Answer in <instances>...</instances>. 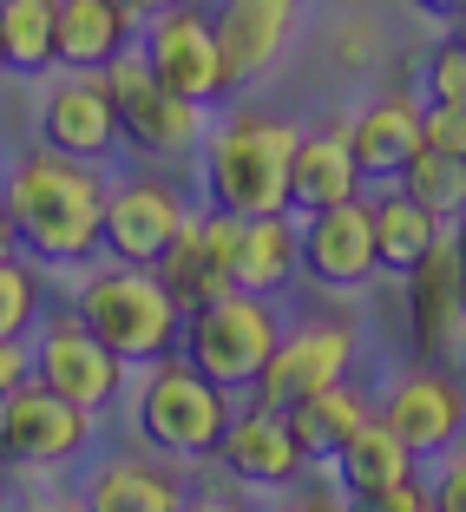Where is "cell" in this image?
Masks as SVG:
<instances>
[{"mask_svg": "<svg viewBox=\"0 0 466 512\" xmlns=\"http://www.w3.org/2000/svg\"><path fill=\"white\" fill-rule=\"evenodd\" d=\"M407 322H414V342H421L427 362L453 355L466 335V270H460V243L447 230L407 270Z\"/></svg>", "mask_w": 466, "mask_h": 512, "instance_id": "cell-14", "label": "cell"}, {"mask_svg": "<svg viewBox=\"0 0 466 512\" xmlns=\"http://www.w3.org/2000/svg\"><path fill=\"white\" fill-rule=\"evenodd\" d=\"M368 230H375V276H407L414 256L447 224L434 211H421L407 191H388V197H368Z\"/></svg>", "mask_w": 466, "mask_h": 512, "instance_id": "cell-24", "label": "cell"}, {"mask_svg": "<svg viewBox=\"0 0 466 512\" xmlns=\"http://www.w3.org/2000/svg\"><path fill=\"white\" fill-rule=\"evenodd\" d=\"M342 197H361V171H355V151H348V125L296 132L289 178H283V211L309 217V211H322V204H342Z\"/></svg>", "mask_w": 466, "mask_h": 512, "instance_id": "cell-19", "label": "cell"}, {"mask_svg": "<svg viewBox=\"0 0 466 512\" xmlns=\"http://www.w3.org/2000/svg\"><path fill=\"white\" fill-rule=\"evenodd\" d=\"M92 512H178L184 486L165 467H145V460H112V467L92 473L86 486Z\"/></svg>", "mask_w": 466, "mask_h": 512, "instance_id": "cell-26", "label": "cell"}, {"mask_svg": "<svg viewBox=\"0 0 466 512\" xmlns=\"http://www.w3.org/2000/svg\"><path fill=\"white\" fill-rule=\"evenodd\" d=\"M289 276H296V230L283 224V211H270V217H237L230 289H250V296H276Z\"/></svg>", "mask_w": 466, "mask_h": 512, "instance_id": "cell-22", "label": "cell"}, {"mask_svg": "<svg viewBox=\"0 0 466 512\" xmlns=\"http://www.w3.org/2000/svg\"><path fill=\"white\" fill-rule=\"evenodd\" d=\"M184 197L171 191L165 178H119L99 191V250L112 256V263H138V270H151L158 263V250H165L171 237H178L184 224Z\"/></svg>", "mask_w": 466, "mask_h": 512, "instance_id": "cell-8", "label": "cell"}, {"mask_svg": "<svg viewBox=\"0 0 466 512\" xmlns=\"http://www.w3.org/2000/svg\"><path fill=\"white\" fill-rule=\"evenodd\" d=\"M27 381H40L46 394H60V401L99 414V407L119 401L125 362L99 342V335H86V322L66 309V316L40 322V335H33V348H27Z\"/></svg>", "mask_w": 466, "mask_h": 512, "instance_id": "cell-7", "label": "cell"}, {"mask_svg": "<svg viewBox=\"0 0 466 512\" xmlns=\"http://www.w3.org/2000/svg\"><path fill=\"white\" fill-rule=\"evenodd\" d=\"M283 421H289V434H296V447L309 453V460H322V453H335L361 421H368V401H361L348 381H329V388L302 394L296 407H283Z\"/></svg>", "mask_w": 466, "mask_h": 512, "instance_id": "cell-25", "label": "cell"}, {"mask_svg": "<svg viewBox=\"0 0 466 512\" xmlns=\"http://www.w3.org/2000/svg\"><path fill=\"white\" fill-rule=\"evenodd\" d=\"M394 178H401V191L414 197L421 211H434L440 224H453V217H460V204H466V158H460V151L421 145L401 171H394Z\"/></svg>", "mask_w": 466, "mask_h": 512, "instance_id": "cell-27", "label": "cell"}, {"mask_svg": "<svg viewBox=\"0 0 466 512\" xmlns=\"http://www.w3.org/2000/svg\"><path fill=\"white\" fill-rule=\"evenodd\" d=\"M460 493H466V467H460V460H447V473H440V486L427 499H434L440 512H453V506H460Z\"/></svg>", "mask_w": 466, "mask_h": 512, "instance_id": "cell-34", "label": "cell"}, {"mask_svg": "<svg viewBox=\"0 0 466 512\" xmlns=\"http://www.w3.org/2000/svg\"><path fill=\"white\" fill-rule=\"evenodd\" d=\"M296 14H302V0H230L224 14L211 20L224 86H243L250 73H263V66L283 53V40H289V27H296Z\"/></svg>", "mask_w": 466, "mask_h": 512, "instance_id": "cell-18", "label": "cell"}, {"mask_svg": "<svg viewBox=\"0 0 466 512\" xmlns=\"http://www.w3.org/2000/svg\"><path fill=\"white\" fill-rule=\"evenodd\" d=\"M427 79H434V106H466V46H460V40L434 46Z\"/></svg>", "mask_w": 466, "mask_h": 512, "instance_id": "cell-30", "label": "cell"}, {"mask_svg": "<svg viewBox=\"0 0 466 512\" xmlns=\"http://www.w3.org/2000/svg\"><path fill=\"white\" fill-rule=\"evenodd\" d=\"M270 348H276V309L250 289H217L211 302L178 316V355L230 394L250 388L256 368L270 362Z\"/></svg>", "mask_w": 466, "mask_h": 512, "instance_id": "cell-5", "label": "cell"}, {"mask_svg": "<svg viewBox=\"0 0 466 512\" xmlns=\"http://www.w3.org/2000/svg\"><path fill=\"white\" fill-rule=\"evenodd\" d=\"M329 460H335V473H342V493L355 499V506H368V499H375L381 486L407 480V473L421 467V460H414V453H407L401 440H394L388 427L375 421V414H368V421H361L355 434H348L342 447L329 453Z\"/></svg>", "mask_w": 466, "mask_h": 512, "instance_id": "cell-23", "label": "cell"}, {"mask_svg": "<svg viewBox=\"0 0 466 512\" xmlns=\"http://www.w3.org/2000/svg\"><path fill=\"white\" fill-rule=\"evenodd\" d=\"M230 250H237V217L217 211V204H211V217H184L178 224V237L151 263V276L178 302V316L197 309V302H211L217 289H230Z\"/></svg>", "mask_w": 466, "mask_h": 512, "instance_id": "cell-15", "label": "cell"}, {"mask_svg": "<svg viewBox=\"0 0 466 512\" xmlns=\"http://www.w3.org/2000/svg\"><path fill=\"white\" fill-rule=\"evenodd\" d=\"M348 151H355L361 178H394L421 151V99H407V92L375 99V106L348 125Z\"/></svg>", "mask_w": 466, "mask_h": 512, "instance_id": "cell-21", "label": "cell"}, {"mask_svg": "<svg viewBox=\"0 0 466 512\" xmlns=\"http://www.w3.org/2000/svg\"><path fill=\"white\" fill-rule=\"evenodd\" d=\"M460 421H466L460 381L440 375L434 362L414 368V375H401V381H394V394L381 401V427H388V434L401 440L414 460H421V453H453Z\"/></svg>", "mask_w": 466, "mask_h": 512, "instance_id": "cell-16", "label": "cell"}, {"mask_svg": "<svg viewBox=\"0 0 466 512\" xmlns=\"http://www.w3.org/2000/svg\"><path fill=\"white\" fill-rule=\"evenodd\" d=\"M0 256H14V230H7V211H0Z\"/></svg>", "mask_w": 466, "mask_h": 512, "instance_id": "cell-37", "label": "cell"}, {"mask_svg": "<svg viewBox=\"0 0 466 512\" xmlns=\"http://www.w3.org/2000/svg\"><path fill=\"white\" fill-rule=\"evenodd\" d=\"M20 381H27V342L20 335H0V394L20 388Z\"/></svg>", "mask_w": 466, "mask_h": 512, "instance_id": "cell-33", "label": "cell"}, {"mask_svg": "<svg viewBox=\"0 0 466 512\" xmlns=\"http://www.w3.org/2000/svg\"><path fill=\"white\" fill-rule=\"evenodd\" d=\"M368 512H434V499H427V486L407 473V480H394V486H381L375 499H368Z\"/></svg>", "mask_w": 466, "mask_h": 512, "instance_id": "cell-32", "label": "cell"}, {"mask_svg": "<svg viewBox=\"0 0 466 512\" xmlns=\"http://www.w3.org/2000/svg\"><path fill=\"white\" fill-rule=\"evenodd\" d=\"M348 362H355V335L342 322H302L289 335L276 329V348H270V362L256 368L250 394H256V407H296L302 394L342 381Z\"/></svg>", "mask_w": 466, "mask_h": 512, "instance_id": "cell-10", "label": "cell"}, {"mask_svg": "<svg viewBox=\"0 0 466 512\" xmlns=\"http://www.w3.org/2000/svg\"><path fill=\"white\" fill-rule=\"evenodd\" d=\"M138 60H145V73L158 79L165 92H178V99L211 106L217 92H224V66H217L211 14H197V7H184V0H178V7H165V14H151Z\"/></svg>", "mask_w": 466, "mask_h": 512, "instance_id": "cell-9", "label": "cell"}, {"mask_svg": "<svg viewBox=\"0 0 466 512\" xmlns=\"http://www.w3.org/2000/svg\"><path fill=\"white\" fill-rule=\"evenodd\" d=\"M0 73H7V60H0Z\"/></svg>", "mask_w": 466, "mask_h": 512, "instance_id": "cell-38", "label": "cell"}, {"mask_svg": "<svg viewBox=\"0 0 466 512\" xmlns=\"http://www.w3.org/2000/svg\"><path fill=\"white\" fill-rule=\"evenodd\" d=\"M407 7H421V14H434V20H453V14H460V0H407Z\"/></svg>", "mask_w": 466, "mask_h": 512, "instance_id": "cell-35", "label": "cell"}, {"mask_svg": "<svg viewBox=\"0 0 466 512\" xmlns=\"http://www.w3.org/2000/svg\"><path fill=\"white\" fill-rule=\"evenodd\" d=\"M73 316L86 322V335L119 355L125 368L158 362L165 348H178V302L165 296V283L138 263H112V270L86 276L73 296Z\"/></svg>", "mask_w": 466, "mask_h": 512, "instance_id": "cell-3", "label": "cell"}, {"mask_svg": "<svg viewBox=\"0 0 466 512\" xmlns=\"http://www.w3.org/2000/svg\"><path fill=\"white\" fill-rule=\"evenodd\" d=\"M421 145L466 158V106H421Z\"/></svg>", "mask_w": 466, "mask_h": 512, "instance_id": "cell-31", "label": "cell"}, {"mask_svg": "<svg viewBox=\"0 0 466 512\" xmlns=\"http://www.w3.org/2000/svg\"><path fill=\"white\" fill-rule=\"evenodd\" d=\"M138 14L125 0H53V66L99 73L112 53L132 46Z\"/></svg>", "mask_w": 466, "mask_h": 512, "instance_id": "cell-20", "label": "cell"}, {"mask_svg": "<svg viewBox=\"0 0 466 512\" xmlns=\"http://www.w3.org/2000/svg\"><path fill=\"white\" fill-rule=\"evenodd\" d=\"M237 414L230 388H217L211 375H197L184 355H158L145 362V388H138V434L151 453L165 460H211L224 421Z\"/></svg>", "mask_w": 466, "mask_h": 512, "instance_id": "cell-4", "label": "cell"}, {"mask_svg": "<svg viewBox=\"0 0 466 512\" xmlns=\"http://www.w3.org/2000/svg\"><path fill=\"white\" fill-rule=\"evenodd\" d=\"M99 171L86 158L66 151H27L0 191V211L20 250H33L40 263H86L99 256Z\"/></svg>", "mask_w": 466, "mask_h": 512, "instance_id": "cell-1", "label": "cell"}, {"mask_svg": "<svg viewBox=\"0 0 466 512\" xmlns=\"http://www.w3.org/2000/svg\"><path fill=\"white\" fill-rule=\"evenodd\" d=\"M40 145L66 151V158H86V165L112 158V145H119V119H112V99H106V86H99V73H73L66 86L46 92Z\"/></svg>", "mask_w": 466, "mask_h": 512, "instance_id": "cell-17", "label": "cell"}, {"mask_svg": "<svg viewBox=\"0 0 466 512\" xmlns=\"http://www.w3.org/2000/svg\"><path fill=\"white\" fill-rule=\"evenodd\" d=\"M211 453L224 460L230 480L263 486V493H283V486H296L302 473H309V453L296 447V434H289V421H283V407H256V401L230 414Z\"/></svg>", "mask_w": 466, "mask_h": 512, "instance_id": "cell-13", "label": "cell"}, {"mask_svg": "<svg viewBox=\"0 0 466 512\" xmlns=\"http://www.w3.org/2000/svg\"><path fill=\"white\" fill-rule=\"evenodd\" d=\"M289 151H296V125L276 112H230L217 132H204V184L211 204L230 217H270L283 211V178Z\"/></svg>", "mask_w": 466, "mask_h": 512, "instance_id": "cell-2", "label": "cell"}, {"mask_svg": "<svg viewBox=\"0 0 466 512\" xmlns=\"http://www.w3.org/2000/svg\"><path fill=\"white\" fill-rule=\"evenodd\" d=\"M0 60L14 73L53 66V0H0Z\"/></svg>", "mask_w": 466, "mask_h": 512, "instance_id": "cell-28", "label": "cell"}, {"mask_svg": "<svg viewBox=\"0 0 466 512\" xmlns=\"http://www.w3.org/2000/svg\"><path fill=\"white\" fill-rule=\"evenodd\" d=\"M33 322H40V276L0 256V335H27Z\"/></svg>", "mask_w": 466, "mask_h": 512, "instance_id": "cell-29", "label": "cell"}, {"mask_svg": "<svg viewBox=\"0 0 466 512\" xmlns=\"http://www.w3.org/2000/svg\"><path fill=\"white\" fill-rule=\"evenodd\" d=\"M296 270L322 289H361L375 283V230H368V197H342L302 217L296 230Z\"/></svg>", "mask_w": 466, "mask_h": 512, "instance_id": "cell-12", "label": "cell"}, {"mask_svg": "<svg viewBox=\"0 0 466 512\" xmlns=\"http://www.w3.org/2000/svg\"><path fill=\"white\" fill-rule=\"evenodd\" d=\"M125 7H132L138 20H151V14H165V7H178V0H125Z\"/></svg>", "mask_w": 466, "mask_h": 512, "instance_id": "cell-36", "label": "cell"}, {"mask_svg": "<svg viewBox=\"0 0 466 512\" xmlns=\"http://www.w3.org/2000/svg\"><path fill=\"white\" fill-rule=\"evenodd\" d=\"M99 86H106V99H112L119 132L132 138V151H145V158H171V151H184V145L204 138V106L165 92L145 73V60H138L132 46L99 66Z\"/></svg>", "mask_w": 466, "mask_h": 512, "instance_id": "cell-6", "label": "cell"}, {"mask_svg": "<svg viewBox=\"0 0 466 512\" xmlns=\"http://www.w3.org/2000/svg\"><path fill=\"white\" fill-rule=\"evenodd\" d=\"M92 434V414L60 394H46L40 381L0 394V460L7 467H53L66 453H79Z\"/></svg>", "mask_w": 466, "mask_h": 512, "instance_id": "cell-11", "label": "cell"}]
</instances>
